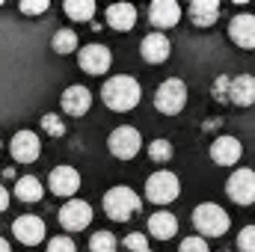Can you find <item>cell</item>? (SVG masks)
<instances>
[{
    "label": "cell",
    "mask_w": 255,
    "mask_h": 252,
    "mask_svg": "<svg viewBox=\"0 0 255 252\" xmlns=\"http://www.w3.org/2000/svg\"><path fill=\"white\" fill-rule=\"evenodd\" d=\"M51 45H54L57 54H71L77 48V33L74 30H57L54 39H51Z\"/></svg>",
    "instance_id": "cell-24"
},
{
    "label": "cell",
    "mask_w": 255,
    "mask_h": 252,
    "mask_svg": "<svg viewBox=\"0 0 255 252\" xmlns=\"http://www.w3.org/2000/svg\"><path fill=\"white\" fill-rule=\"evenodd\" d=\"M0 252H12V250H9V244H6L3 238H0Z\"/></svg>",
    "instance_id": "cell-35"
},
{
    "label": "cell",
    "mask_w": 255,
    "mask_h": 252,
    "mask_svg": "<svg viewBox=\"0 0 255 252\" xmlns=\"http://www.w3.org/2000/svg\"><path fill=\"white\" fill-rule=\"evenodd\" d=\"M178 252H208V244H205V238H187V241H181Z\"/></svg>",
    "instance_id": "cell-32"
},
{
    "label": "cell",
    "mask_w": 255,
    "mask_h": 252,
    "mask_svg": "<svg viewBox=\"0 0 255 252\" xmlns=\"http://www.w3.org/2000/svg\"><path fill=\"white\" fill-rule=\"evenodd\" d=\"M9 208V193H6V187L0 184V211H6Z\"/></svg>",
    "instance_id": "cell-34"
},
{
    "label": "cell",
    "mask_w": 255,
    "mask_h": 252,
    "mask_svg": "<svg viewBox=\"0 0 255 252\" xmlns=\"http://www.w3.org/2000/svg\"><path fill=\"white\" fill-rule=\"evenodd\" d=\"M229 36H232L235 45H241L247 51H255V15H250V12L235 15L232 24H229Z\"/></svg>",
    "instance_id": "cell-12"
},
{
    "label": "cell",
    "mask_w": 255,
    "mask_h": 252,
    "mask_svg": "<svg viewBox=\"0 0 255 252\" xmlns=\"http://www.w3.org/2000/svg\"><path fill=\"white\" fill-rule=\"evenodd\" d=\"M48 252H77V247H74V241L71 238H54L51 244H48Z\"/></svg>",
    "instance_id": "cell-31"
},
{
    "label": "cell",
    "mask_w": 255,
    "mask_h": 252,
    "mask_svg": "<svg viewBox=\"0 0 255 252\" xmlns=\"http://www.w3.org/2000/svg\"><path fill=\"white\" fill-rule=\"evenodd\" d=\"M193 226H196V232L205 235V238H220V235L229 232V214H226L220 205L205 202V205H199V208L193 211Z\"/></svg>",
    "instance_id": "cell-2"
},
{
    "label": "cell",
    "mask_w": 255,
    "mask_h": 252,
    "mask_svg": "<svg viewBox=\"0 0 255 252\" xmlns=\"http://www.w3.org/2000/svg\"><path fill=\"white\" fill-rule=\"evenodd\" d=\"M139 51H142V60L145 63H166L169 54H172V45H169V39L163 33H148L142 39Z\"/></svg>",
    "instance_id": "cell-16"
},
{
    "label": "cell",
    "mask_w": 255,
    "mask_h": 252,
    "mask_svg": "<svg viewBox=\"0 0 255 252\" xmlns=\"http://www.w3.org/2000/svg\"><path fill=\"white\" fill-rule=\"evenodd\" d=\"M104 211L110 220L116 223H128L136 211H139V196L130 187H113L104 193Z\"/></svg>",
    "instance_id": "cell-3"
},
{
    "label": "cell",
    "mask_w": 255,
    "mask_h": 252,
    "mask_svg": "<svg viewBox=\"0 0 255 252\" xmlns=\"http://www.w3.org/2000/svg\"><path fill=\"white\" fill-rule=\"evenodd\" d=\"M107 145H110V154H113V157H119V160H130V157L139 151L142 136H139V130H136V127L122 125V127H116V130L110 133Z\"/></svg>",
    "instance_id": "cell-6"
},
{
    "label": "cell",
    "mask_w": 255,
    "mask_h": 252,
    "mask_svg": "<svg viewBox=\"0 0 255 252\" xmlns=\"http://www.w3.org/2000/svg\"><path fill=\"white\" fill-rule=\"evenodd\" d=\"M229 101L238 107H250L255 104V77L253 74H238L229 83Z\"/></svg>",
    "instance_id": "cell-17"
},
{
    "label": "cell",
    "mask_w": 255,
    "mask_h": 252,
    "mask_svg": "<svg viewBox=\"0 0 255 252\" xmlns=\"http://www.w3.org/2000/svg\"><path fill=\"white\" fill-rule=\"evenodd\" d=\"M101 98H104V104H107L110 110L128 113V110H133V107L139 104L142 89H139V83H136L130 74H116V77H110V80L104 83Z\"/></svg>",
    "instance_id": "cell-1"
},
{
    "label": "cell",
    "mask_w": 255,
    "mask_h": 252,
    "mask_svg": "<svg viewBox=\"0 0 255 252\" xmlns=\"http://www.w3.org/2000/svg\"><path fill=\"white\" fill-rule=\"evenodd\" d=\"M148 157H151L154 163H166V160L172 157V142H169V139H154V142L148 145Z\"/></svg>",
    "instance_id": "cell-26"
},
{
    "label": "cell",
    "mask_w": 255,
    "mask_h": 252,
    "mask_svg": "<svg viewBox=\"0 0 255 252\" xmlns=\"http://www.w3.org/2000/svg\"><path fill=\"white\" fill-rule=\"evenodd\" d=\"M89 252H116V238L110 232H95L89 238Z\"/></svg>",
    "instance_id": "cell-25"
},
{
    "label": "cell",
    "mask_w": 255,
    "mask_h": 252,
    "mask_svg": "<svg viewBox=\"0 0 255 252\" xmlns=\"http://www.w3.org/2000/svg\"><path fill=\"white\" fill-rule=\"evenodd\" d=\"M48 9H51L48 0H24V3H21V12H24V15H42V12H48Z\"/></svg>",
    "instance_id": "cell-29"
},
{
    "label": "cell",
    "mask_w": 255,
    "mask_h": 252,
    "mask_svg": "<svg viewBox=\"0 0 255 252\" xmlns=\"http://www.w3.org/2000/svg\"><path fill=\"white\" fill-rule=\"evenodd\" d=\"M12 235L24 244V247H36V244H42L45 241V223L39 220V217H33V214H24V217H18L15 223H12Z\"/></svg>",
    "instance_id": "cell-10"
},
{
    "label": "cell",
    "mask_w": 255,
    "mask_h": 252,
    "mask_svg": "<svg viewBox=\"0 0 255 252\" xmlns=\"http://www.w3.org/2000/svg\"><path fill=\"white\" fill-rule=\"evenodd\" d=\"M77 60H80V68L86 74H104L110 68V63H113V57H110V51L104 45H86Z\"/></svg>",
    "instance_id": "cell-14"
},
{
    "label": "cell",
    "mask_w": 255,
    "mask_h": 252,
    "mask_svg": "<svg viewBox=\"0 0 255 252\" xmlns=\"http://www.w3.org/2000/svg\"><path fill=\"white\" fill-rule=\"evenodd\" d=\"M107 24H110L113 30L128 33V30L136 24V9H133L130 3H113V6H107Z\"/></svg>",
    "instance_id": "cell-20"
},
{
    "label": "cell",
    "mask_w": 255,
    "mask_h": 252,
    "mask_svg": "<svg viewBox=\"0 0 255 252\" xmlns=\"http://www.w3.org/2000/svg\"><path fill=\"white\" fill-rule=\"evenodd\" d=\"M190 18L196 27H214L217 18H220V3L217 0H193Z\"/></svg>",
    "instance_id": "cell-21"
},
{
    "label": "cell",
    "mask_w": 255,
    "mask_h": 252,
    "mask_svg": "<svg viewBox=\"0 0 255 252\" xmlns=\"http://www.w3.org/2000/svg\"><path fill=\"white\" fill-rule=\"evenodd\" d=\"M148 235L157 238V241H172L178 235V220L169 214V211H157L151 220H148Z\"/></svg>",
    "instance_id": "cell-19"
},
{
    "label": "cell",
    "mask_w": 255,
    "mask_h": 252,
    "mask_svg": "<svg viewBox=\"0 0 255 252\" xmlns=\"http://www.w3.org/2000/svg\"><path fill=\"white\" fill-rule=\"evenodd\" d=\"M229 83H232V77H217V83H214V98L217 101H229Z\"/></svg>",
    "instance_id": "cell-33"
},
{
    "label": "cell",
    "mask_w": 255,
    "mask_h": 252,
    "mask_svg": "<svg viewBox=\"0 0 255 252\" xmlns=\"http://www.w3.org/2000/svg\"><path fill=\"white\" fill-rule=\"evenodd\" d=\"M0 148H3V142H0Z\"/></svg>",
    "instance_id": "cell-37"
},
{
    "label": "cell",
    "mask_w": 255,
    "mask_h": 252,
    "mask_svg": "<svg viewBox=\"0 0 255 252\" xmlns=\"http://www.w3.org/2000/svg\"><path fill=\"white\" fill-rule=\"evenodd\" d=\"M139 252H151V250H139Z\"/></svg>",
    "instance_id": "cell-36"
},
{
    "label": "cell",
    "mask_w": 255,
    "mask_h": 252,
    "mask_svg": "<svg viewBox=\"0 0 255 252\" xmlns=\"http://www.w3.org/2000/svg\"><path fill=\"white\" fill-rule=\"evenodd\" d=\"M48 187H51V193H57V196H68L71 199L80 190V172L74 166H57L51 172V178H48Z\"/></svg>",
    "instance_id": "cell-13"
},
{
    "label": "cell",
    "mask_w": 255,
    "mask_h": 252,
    "mask_svg": "<svg viewBox=\"0 0 255 252\" xmlns=\"http://www.w3.org/2000/svg\"><path fill=\"white\" fill-rule=\"evenodd\" d=\"M238 247H241V252H255V226H247L238 235Z\"/></svg>",
    "instance_id": "cell-28"
},
{
    "label": "cell",
    "mask_w": 255,
    "mask_h": 252,
    "mask_svg": "<svg viewBox=\"0 0 255 252\" xmlns=\"http://www.w3.org/2000/svg\"><path fill=\"white\" fill-rule=\"evenodd\" d=\"M241 154H244V145H241V139H235V136H217L214 145H211V157H214V163H220V166H235V163L241 160Z\"/></svg>",
    "instance_id": "cell-15"
},
{
    "label": "cell",
    "mask_w": 255,
    "mask_h": 252,
    "mask_svg": "<svg viewBox=\"0 0 255 252\" xmlns=\"http://www.w3.org/2000/svg\"><path fill=\"white\" fill-rule=\"evenodd\" d=\"M148 21L157 27V30H169L181 21V6L175 0H154L148 6Z\"/></svg>",
    "instance_id": "cell-11"
},
{
    "label": "cell",
    "mask_w": 255,
    "mask_h": 252,
    "mask_svg": "<svg viewBox=\"0 0 255 252\" xmlns=\"http://www.w3.org/2000/svg\"><path fill=\"white\" fill-rule=\"evenodd\" d=\"M226 193L238 205H253L255 202V172L253 169H235L229 184H226Z\"/></svg>",
    "instance_id": "cell-7"
},
{
    "label": "cell",
    "mask_w": 255,
    "mask_h": 252,
    "mask_svg": "<svg viewBox=\"0 0 255 252\" xmlns=\"http://www.w3.org/2000/svg\"><path fill=\"white\" fill-rule=\"evenodd\" d=\"M63 9L71 21H92V15H95V3L92 0H65Z\"/></svg>",
    "instance_id": "cell-23"
},
{
    "label": "cell",
    "mask_w": 255,
    "mask_h": 252,
    "mask_svg": "<svg viewBox=\"0 0 255 252\" xmlns=\"http://www.w3.org/2000/svg\"><path fill=\"white\" fill-rule=\"evenodd\" d=\"M184 104H187V86H184L181 77H169V80H163V83L157 86V92H154V107H157L163 116L181 113Z\"/></svg>",
    "instance_id": "cell-4"
},
{
    "label": "cell",
    "mask_w": 255,
    "mask_h": 252,
    "mask_svg": "<svg viewBox=\"0 0 255 252\" xmlns=\"http://www.w3.org/2000/svg\"><path fill=\"white\" fill-rule=\"evenodd\" d=\"M42 193H45V187H42V181H39L36 175H24V178L15 181V196H18L21 202H39Z\"/></svg>",
    "instance_id": "cell-22"
},
{
    "label": "cell",
    "mask_w": 255,
    "mask_h": 252,
    "mask_svg": "<svg viewBox=\"0 0 255 252\" xmlns=\"http://www.w3.org/2000/svg\"><path fill=\"white\" fill-rule=\"evenodd\" d=\"M42 127H45L48 136H63L65 133V125L57 113H45V116H42Z\"/></svg>",
    "instance_id": "cell-27"
},
{
    "label": "cell",
    "mask_w": 255,
    "mask_h": 252,
    "mask_svg": "<svg viewBox=\"0 0 255 252\" xmlns=\"http://www.w3.org/2000/svg\"><path fill=\"white\" fill-rule=\"evenodd\" d=\"M92 107V92L86 86H68L63 92V110L68 116H83Z\"/></svg>",
    "instance_id": "cell-18"
},
{
    "label": "cell",
    "mask_w": 255,
    "mask_h": 252,
    "mask_svg": "<svg viewBox=\"0 0 255 252\" xmlns=\"http://www.w3.org/2000/svg\"><path fill=\"white\" fill-rule=\"evenodd\" d=\"M9 151H12V157H15L18 163H33V160L42 154V139H39L33 130H18V133L12 136Z\"/></svg>",
    "instance_id": "cell-9"
},
{
    "label": "cell",
    "mask_w": 255,
    "mask_h": 252,
    "mask_svg": "<svg viewBox=\"0 0 255 252\" xmlns=\"http://www.w3.org/2000/svg\"><path fill=\"white\" fill-rule=\"evenodd\" d=\"M125 247H128L130 252L148 250V235H139V232H133V235H128V238H125Z\"/></svg>",
    "instance_id": "cell-30"
},
{
    "label": "cell",
    "mask_w": 255,
    "mask_h": 252,
    "mask_svg": "<svg viewBox=\"0 0 255 252\" xmlns=\"http://www.w3.org/2000/svg\"><path fill=\"white\" fill-rule=\"evenodd\" d=\"M92 223V208L80 199H68L60 208V226L65 232H83Z\"/></svg>",
    "instance_id": "cell-8"
},
{
    "label": "cell",
    "mask_w": 255,
    "mask_h": 252,
    "mask_svg": "<svg viewBox=\"0 0 255 252\" xmlns=\"http://www.w3.org/2000/svg\"><path fill=\"white\" fill-rule=\"evenodd\" d=\"M178 193H181V181L169 169H160V172L148 175V181H145V199L154 205H169L178 199Z\"/></svg>",
    "instance_id": "cell-5"
}]
</instances>
